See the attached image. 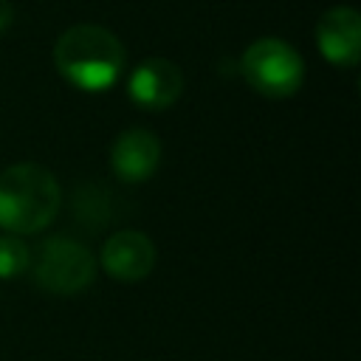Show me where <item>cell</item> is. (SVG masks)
Masks as SVG:
<instances>
[{"instance_id":"cell-1","label":"cell","mask_w":361,"mask_h":361,"mask_svg":"<svg viewBox=\"0 0 361 361\" xmlns=\"http://www.w3.org/2000/svg\"><path fill=\"white\" fill-rule=\"evenodd\" d=\"M127 62V51L121 39L90 23L71 25L59 34L54 45V65L65 82H71L79 90L102 93L110 85L118 82Z\"/></svg>"},{"instance_id":"cell-2","label":"cell","mask_w":361,"mask_h":361,"mask_svg":"<svg viewBox=\"0 0 361 361\" xmlns=\"http://www.w3.org/2000/svg\"><path fill=\"white\" fill-rule=\"evenodd\" d=\"M62 206V189L51 169L39 164H14L0 172V228L25 237L54 223Z\"/></svg>"},{"instance_id":"cell-3","label":"cell","mask_w":361,"mask_h":361,"mask_svg":"<svg viewBox=\"0 0 361 361\" xmlns=\"http://www.w3.org/2000/svg\"><path fill=\"white\" fill-rule=\"evenodd\" d=\"M31 276L56 296L82 293L96 279V259L87 245L73 237H48L31 254Z\"/></svg>"},{"instance_id":"cell-4","label":"cell","mask_w":361,"mask_h":361,"mask_svg":"<svg viewBox=\"0 0 361 361\" xmlns=\"http://www.w3.org/2000/svg\"><path fill=\"white\" fill-rule=\"evenodd\" d=\"M243 79L268 99H288L302 87L305 62L296 48L276 37H262L251 42L240 56Z\"/></svg>"},{"instance_id":"cell-5","label":"cell","mask_w":361,"mask_h":361,"mask_svg":"<svg viewBox=\"0 0 361 361\" xmlns=\"http://www.w3.org/2000/svg\"><path fill=\"white\" fill-rule=\"evenodd\" d=\"M183 93V73L164 56H149L127 79V96L141 110H166Z\"/></svg>"},{"instance_id":"cell-6","label":"cell","mask_w":361,"mask_h":361,"mask_svg":"<svg viewBox=\"0 0 361 361\" xmlns=\"http://www.w3.org/2000/svg\"><path fill=\"white\" fill-rule=\"evenodd\" d=\"M316 45L330 65L353 68L361 56V17L353 6H333L316 23Z\"/></svg>"},{"instance_id":"cell-7","label":"cell","mask_w":361,"mask_h":361,"mask_svg":"<svg viewBox=\"0 0 361 361\" xmlns=\"http://www.w3.org/2000/svg\"><path fill=\"white\" fill-rule=\"evenodd\" d=\"M155 259H158V251L152 240L138 228L116 231L113 237H107L102 248V268L107 271V276L121 282H138L149 276V271L155 268Z\"/></svg>"},{"instance_id":"cell-8","label":"cell","mask_w":361,"mask_h":361,"mask_svg":"<svg viewBox=\"0 0 361 361\" xmlns=\"http://www.w3.org/2000/svg\"><path fill=\"white\" fill-rule=\"evenodd\" d=\"M161 164V141L144 127L124 130L110 147V169L124 183H144Z\"/></svg>"},{"instance_id":"cell-9","label":"cell","mask_w":361,"mask_h":361,"mask_svg":"<svg viewBox=\"0 0 361 361\" xmlns=\"http://www.w3.org/2000/svg\"><path fill=\"white\" fill-rule=\"evenodd\" d=\"M31 262V248L23 243L17 234H3L0 237V279H14L28 271Z\"/></svg>"},{"instance_id":"cell-10","label":"cell","mask_w":361,"mask_h":361,"mask_svg":"<svg viewBox=\"0 0 361 361\" xmlns=\"http://www.w3.org/2000/svg\"><path fill=\"white\" fill-rule=\"evenodd\" d=\"M11 23H14V6L8 0H0V34L8 31Z\"/></svg>"}]
</instances>
